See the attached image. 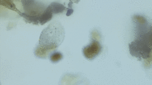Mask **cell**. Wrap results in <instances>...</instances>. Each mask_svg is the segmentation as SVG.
Segmentation results:
<instances>
[{
	"label": "cell",
	"instance_id": "cell-1",
	"mask_svg": "<svg viewBox=\"0 0 152 85\" xmlns=\"http://www.w3.org/2000/svg\"><path fill=\"white\" fill-rule=\"evenodd\" d=\"M64 29L60 23L53 22L42 31L40 36L39 46L35 54L39 58H45L46 54L58 47L64 39Z\"/></svg>",
	"mask_w": 152,
	"mask_h": 85
},
{
	"label": "cell",
	"instance_id": "cell-2",
	"mask_svg": "<svg viewBox=\"0 0 152 85\" xmlns=\"http://www.w3.org/2000/svg\"><path fill=\"white\" fill-rule=\"evenodd\" d=\"M129 50L131 54L136 58L148 59L151 55V40L137 39L129 44Z\"/></svg>",
	"mask_w": 152,
	"mask_h": 85
},
{
	"label": "cell",
	"instance_id": "cell-3",
	"mask_svg": "<svg viewBox=\"0 0 152 85\" xmlns=\"http://www.w3.org/2000/svg\"><path fill=\"white\" fill-rule=\"evenodd\" d=\"M102 49V47L98 41L93 40L89 45L84 47L83 54L86 58L91 60L100 53Z\"/></svg>",
	"mask_w": 152,
	"mask_h": 85
},
{
	"label": "cell",
	"instance_id": "cell-4",
	"mask_svg": "<svg viewBox=\"0 0 152 85\" xmlns=\"http://www.w3.org/2000/svg\"><path fill=\"white\" fill-rule=\"evenodd\" d=\"M52 17H53V13L50 11L48 8H47L41 15L39 22L41 25H44L46 22H49Z\"/></svg>",
	"mask_w": 152,
	"mask_h": 85
},
{
	"label": "cell",
	"instance_id": "cell-5",
	"mask_svg": "<svg viewBox=\"0 0 152 85\" xmlns=\"http://www.w3.org/2000/svg\"><path fill=\"white\" fill-rule=\"evenodd\" d=\"M48 8L50 9V11L53 13V14L61 13L65 9V7L64 5H62V4L58 3H55V2H53L51 4H50V5L48 6Z\"/></svg>",
	"mask_w": 152,
	"mask_h": 85
},
{
	"label": "cell",
	"instance_id": "cell-6",
	"mask_svg": "<svg viewBox=\"0 0 152 85\" xmlns=\"http://www.w3.org/2000/svg\"><path fill=\"white\" fill-rule=\"evenodd\" d=\"M20 15L24 18L26 21L28 23H34V24H38V23H39V20L40 16H32L30 15H28V14L26 13H20Z\"/></svg>",
	"mask_w": 152,
	"mask_h": 85
},
{
	"label": "cell",
	"instance_id": "cell-7",
	"mask_svg": "<svg viewBox=\"0 0 152 85\" xmlns=\"http://www.w3.org/2000/svg\"><path fill=\"white\" fill-rule=\"evenodd\" d=\"M63 58V55L61 53L56 52V53H54L50 55V60L51 62L53 63H57L60 61Z\"/></svg>",
	"mask_w": 152,
	"mask_h": 85
},
{
	"label": "cell",
	"instance_id": "cell-8",
	"mask_svg": "<svg viewBox=\"0 0 152 85\" xmlns=\"http://www.w3.org/2000/svg\"><path fill=\"white\" fill-rule=\"evenodd\" d=\"M72 2L70 1L69 4V8H67V13H66V16H70V15H72V13H73V9L72 8V6H70V5H72Z\"/></svg>",
	"mask_w": 152,
	"mask_h": 85
}]
</instances>
